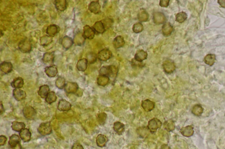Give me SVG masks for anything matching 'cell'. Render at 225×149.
I'll list each match as a JSON object with an SVG mask.
<instances>
[{"label":"cell","mask_w":225,"mask_h":149,"mask_svg":"<svg viewBox=\"0 0 225 149\" xmlns=\"http://www.w3.org/2000/svg\"><path fill=\"white\" fill-rule=\"evenodd\" d=\"M118 73V69L114 65L104 66L99 70V75L108 76L112 78H116Z\"/></svg>","instance_id":"6da1fadb"},{"label":"cell","mask_w":225,"mask_h":149,"mask_svg":"<svg viewBox=\"0 0 225 149\" xmlns=\"http://www.w3.org/2000/svg\"><path fill=\"white\" fill-rule=\"evenodd\" d=\"M18 48L22 53L26 54L32 50V45L31 41L27 38L24 39L18 44Z\"/></svg>","instance_id":"7a4b0ae2"},{"label":"cell","mask_w":225,"mask_h":149,"mask_svg":"<svg viewBox=\"0 0 225 149\" xmlns=\"http://www.w3.org/2000/svg\"><path fill=\"white\" fill-rule=\"evenodd\" d=\"M37 130L39 133L42 136H45L51 134L53 129L50 122H47L41 123L39 126Z\"/></svg>","instance_id":"3957f363"},{"label":"cell","mask_w":225,"mask_h":149,"mask_svg":"<svg viewBox=\"0 0 225 149\" xmlns=\"http://www.w3.org/2000/svg\"><path fill=\"white\" fill-rule=\"evenodd\" d=\"M23 113L24 117L29 120H34L37 116L36 110L31 106H26L24 107Z\"/></svg>","instance_id":"277c9868"},{"label":"cell","mask_w":225,"mask_h":149,"mask_svg":"<svg viewBox=\"0 0 225 149\" xmlns=\"http://www.w3.org/2000/svg\"><path fill=\"white\" fill-rule=\"evenodd\" d=\"M162 125V123L159 119L154 118L149 120L147 127L151 133H154L157 132V129L161 127Z\"/></svg>","instance_id":"5b68a950"},{"label":"cell","mask_w":225,"mask_h":149,"mask_svg":"<svg viewBox=\"0 0 225 149\" xmlns=\"http://www.w3.org/2000/svg\"><path fill=\"white\" fill-rule=\"evenodd\" d=\"M162 66L164 71L168 74L172 73L176 68L174 62L170 59H167L165 60L163 63Z\"/></svg>","instance_id":"8992f818"},{"label":"cell","mask_w":225,"mask_h":149,"mask_svg":"<svg viewBox=\"0 0 225 149\" xmlns=\"http://www.w3.org/2000/svg\"><path fill=\"white\" fill-rule=\"evenodd\" d=\"M64 89L66 93H76L79 89L78 85L76 82H67L66 83Z\"/></svg>","instance_id":"52a82bcc"},{"label":"cell","mask_w":225,"mask_h":149,"mask_svg":"<svg viewBox=\"0 0 225 149\" xmlns=\"http://www.w3.org/2000/svg\"><path fill=\"white\" fill-rule=\"evenodd\" d=\"M112 56V54L110 50L107 48L102 49L98 54V59L102 61H106L110 59Z\"/></svg>","instance_id":"ba28073f"},{"label":"cell","mask_w":225,"mask_h":149,"mask_svg":"<svg viewBox=\"0 0 225 149\" xmlns=\"http://www.w3.org/2000/svg\"><path fill=\"white\" fill-rule=\"evenodd\" d=\"M166 21V16L161 12H155L153 14V21L156 25L165 24Z\"/></svg>","instance_id":"9c48e42d"},{"label":"cell","mask_w":225,"mask_h":149,"mask_svg":"<svg viewBox=\"0 0 225 149\" xmlns=\"http://www.w3.org/2000/svg\"><path fill=\"white\" fill-rule=\"evenodd\" d=\"M85 39L86 38L82 32H78L75 34L73 41L76 46H82L85 44Z\"/></svg>","instance_id":"30bf717a"},{"label":"cell","mask_w":225,"mask_h":149,"mask_svg":"<svg viewBox=\"0 0 225 149\" xmlns=\"http://www.w3.org/2000/svg\"><path fill=\"white\" fill-rule=\"evenodd\" d=\"M71 104L65 99H61L58 104V109L60 111H68L71 109Z\"/></svg>","instance_id":"8fae6325"},{"label":"cell","mask_w":225,"mask_h":149,"mask_svg":"<svg viewBox=\"0 0 225 149\" xmlns=\"http://www.w3.org/2000/svg\"><path fill=\"white\" fill-rule=\"evenodd\" d=\"M60 28L58 25L52 24L48 26L46 30V33L48 36L53 37L59 33Z\"/></svg>","instance_id":"7c38bea8"},{"label":"cell","mask_w":225,"mask_h":149,"mask_svg":"<svg viewBox=\"0 0 225 149\" xmlns=\"http://www.w3.org/2000/svg\"><path fill=\"white\" fill-rule=\"evenodd\" d=\"M96 32L89 25H86L83 28V34L85 38L88 39H93L95 37Z\"/></svg>","instance_id":"4fadbf2b"},{"label":"cell","mask_w":225,"mask_h":149,"mask_svg":"<svg viewBox=\"0 0 225 149\" xmlns=\"http://www.w3.org/2000/svg\"><path fill=\"white\" fill-rule=\"evenodd\" d=\"M13 94L14 99L17 101L24 100L26 96V92L20 89H14Z\"/></svg>","instance_id":"5bb4252c"},{"label":"cell","mask_w":225,"mask_h":149,"mask_svg":"<svg viewBox=\"0 0 225 149\" xmlns=\"http://www.w3.org/2000/svg\"><path fill=\"white\" fill-rule=\"evenodd\" d=\"M74 44L73 39L69 36H64L61 40V45L63 48L65 50H68Z\"/></svg>","instance_id":"9a60e30c"},{"label":"cell","mask_w":225,"mask_h":149,"mask_svg":"<svg viewBox=\"0 0 225 149\" xmlns=\"http://www.w3.org/2000/svg\"><path fill=\"white\" fill-rule=\"evenodd\" d=\"M13 69V65L10 62L4 61L0 64V69L4 74L10 73Z\"/></svg>","instance_id":"2e32d148"},{"label":"cell","mask_w":225,"mask_h":149,"mask_svg":"<svg viewBox=\"0 0 225 149\" xmlns=\"http://www.w3.org/2000/svg\"><path fill=\"white\" fill-rule=\"evenodd\" d=\"M141 106L145 111L149 112L155 108V103L149 99H146L142 101Z\"/></svg>","instance_id":"e0dca14e"},{"label":"cell","mask_w":225,"mask_h":149,"mask_svg":"<svg viewBox=\"0 0 225 149\" xmlns=\"http://www.w3.org/2000/svg\"><path fill=\"white\" fill-rule=\"evenodd\" d=\"M20 136L23 142L26 143L31 141V133L29 129L25 128L19 133Z\"/></svg>","instance_id":"ac0fdd59"},{"label":"cell","mask_w":225,"mask_h":149,"mask_svg":"<svg viewBox=\"0 0 225 149\" xmlns=\"http://www.w3.org/2000/svg\"><path fill=\"white\" fill-rule=\"evenodd\" d=\"M45 72L46 74L49 78H54L58 73L57 67L55 66L51 65L45 67Z\"/></svg>","instance_id":"d6986e66"},{"label":"cell","mask_w":225,"mask_h":149,"mask_svg":"<svg viewBox=\"0 0 225 149\" xmlns=\"http://www.w3.org/2000/svg\"><path fill=\"white\" fill-rule=\"evenodd\" d=\"M100 4L98 1L92 2L88 5V10L94 14H98L100 13Z\"/></svg>","instance_id":"ffe728a7"},{"label":"cell","mask_w":225,"mask_h":149,"mask_svg":"<svg viewBox=\"0 0 225 149\" xmlns=\"http://www.w3.org/2000/svg\"><path fill=\"white\" fill-rule=\"evenodd\" d=\"M180 133L183 136L189 137L192 136L194 133V130L193 127L192 126H188L183 127L180 129Z\"/></svg>","instance_id":"44dd1931"},{"label":"cell","mask_w":225,"mask_h":149,"mask_svg":"<svg viewBox=\"0 0 225 149\" xmlns=\"http://www.w3.org/2000/svg\"><path fill=\"white\" fill-rule=\"evenodd\" d=\"M55 54L54 52H47L43 55L42 61L45 64H51L54 61Z\"/></svg>","instance_id":"7402d4cb"},{"label":"cell","mask_w":225,"mask_h":149,"mask_svg":"<svg viewBox=\"0 0 225 149\" xmlns=\"http://www.w3.org/2000/svg\"><path fill=\"white\" fill-rule=\"evenodd\" d=\"M147 57L148 54L147 52L145 51L143 49H140L136 52L134 59H136V61L143 62V60L147 59Z\"/></svg>","instance_id":"603a6c76"},{"label":"cell","mask_w":225,"mask_h":149,"mask_svg":"<svg viewBox=\"0 0 225 149\" xmlns=\"http://www.w3.org/2000/svg\"><path fill=\"white\" fill-rule=\"evenodd\" d=\"M173 31V27L169 23H166L163 25L162 31L164 36H170Z\"/></svg>","instance_id":"cb8c5ba5"},{"label":"cell","mask_w":225,"mask_h":149,"mask_svg":"<svg viewBox=\"0 0 225 149\" xmlns=\"http://www.w3.org/2000/svg\"><path fill=\"white\" fill-rule=\"evenodd\" d=\"M54 4L56 9L60 12L65 11L67 8V3L66 0H56Z\"/></svg>","instance_id":"d4e9b609"},{"label":"cell","mask_w":225,"mask_h":149,"mask_svg":"<svg viewBox=\"0 0 225 149\" xmlns=\"http://www.w3.org/2000/svg\"><path fill=\"white\" fill-rule=\"evenodd\" d=\"M50 88L49 86L47 85H43L40 87L38 90V95L41 98L45 99L47 95L49 93Z\"/></svg>","instance_id":"484cf974"},{"label":"cell","mask_w":225,"mask_h":149,"mask_svg":"<svg viewBox=\"0 0 225 149\" xmlns=\"http://www.w3.org/2000/svg\"><path fill=\"white\" fill-rule=\"evenodd\" d=\"M108 139L106 136L103 134H99L96 139V144L98 147H104L106 146Z\"/></svg>","instance_id":"4316f807"},{"label":"cell","mask_w":225,"mask_h":149,"mask_svg":"<svg viewBox=\"0 0 225 149\" xmlns=\"http://www.w3.org/2000/svg\"><path fill=\"white\" fill-rule=\"evenodd\" d=\"M93 28L95 32L98 34L104 33L106 30L101 21L96 22L93 26Z\"/></svg>","instance_id":"83f0119b"},{"label":"cell","mask_w":225,"mask_h":149,"mask_svg":"<svg viewBox=\"0 0 225 149\" xmlns=\"http://www.w3.org/2000/svg\"><path fill=\"white\" fill-rule=\"evenodd\" d=\"M88 62L86 58H83L80 59L76 64V68L80 71L84 72L86 70L87 67Z\"/></svg>","instance_id":"f1b7e54d"},{"label":"cell","mask_w":225,"mask_h":149,"mask_svg":"<svg viewBox=\"0 0 225 149\" xmlns=\"http://www.w3.org/2000/svg\"><path fill=\"white\" fill-rule=\"evenodd\" d=\"M114 47L116 49H119L123 47L125 45V41L123 37L118 36L115 37L113 42Z\"/></svg>","instance_id":"f546056e"},{"label":"cell","mask_w":225,"mask_h":149,"mask_svg":"<svg viewBox=\"0 0 225 149\" xmlns=\"http://www.w3.org/2000/svg\"><path fill=\"white\" fill-rule=\"evenodd\" d=\"M25 125L24 122H19L17 121H14L12 122L11 128L12 130L15 132H20L22 130L25 129Z\"/></svg>","instance_id":"4dcf8cb0"},{"label":"cell","mask_w":225,"mask_h":149,"mask_svg":"<svg viewBox=\"0 0 225 149\" xmlns=\"http://www.w3.org/2000/svg\"><path fill=\"white\" fill-rule=\"evenodd\" d=\"M11 86L15 89H20L24 85V80L21 77L15 78L11 84Z\"/></svg>","instance_id":"1f68e13d"},{"label":"cell","mask_w":225,"mask_h":149,"mask_svg":"<svg viewBox=\"0 0 225 149\" xmlns=\"http://www.w3.org/2000/svg\"><path fill=\"white\" fill-rule=\"evenodd\" d=\"M113 128L115 132L119 135L122 134L125 130V125L120 122H115Z\"/></svg>","instance_id":"d6a6232c"},{"label":"cell","mask_w":225,"mask_h":149,"mask_svg":"<svg viewBox=\"0 0 225 149\" xmlns=\"http://www.w3.org/2000/svg\"><path fill=\"white\" fill-rule=\"evenodd\" d=\"M137 132L139 136L146 138L148 136L150 132L147 126L139 127L137 129Z\"/></svg>","instance_id":"836d02e7"},{"label":"cell","mask_w":225,"mask_h":149,"mask_svg":"<svg viewBox=\"0 0 225 149\" xmlns=\"http://www.w3.org/2000/svg\"><path fill=\"white\" fill-rule=\"evenodd\" d=\"M138 20L141 22L148 21L149 18V15L145 9H141L138 14Z\"/></svg>","instance_id":"e575fe53"},{"label":"cell","mask_w":225,"mask_h":149,"mask_svg":"<svg viewBox=\"0 0 225 149\" xmlns=\"http://www.w3.org/2000/svg\"><path fill=\"white\" fill-rule=\"evenodd\" d=\"M110 81V78L108 76L99 75L97 78V84L99 86H104L108 85Z\"/></svg>","instance_id":"d590c367"},{"label":"cell","mask_w":225,"mask_h":149,"mask_svg":"<svg viewBox=\"0 0 225 149\" xmlns=\"http://www.w3.org/2000/svg\"><path fill=\"white\" fill-rule=\"evenodd\" d=\"M53 42V37L48 35H45L41 37L40 39V42L41 45L43 46H48Z\"/></svg>","instance_id":"8d00e7d4"},{"label":"cell","mask_w":225,"mask_h":149,"mask_svg":"<svg viewBox=\"0 0 225 149\" xmlns=\"http://www.w3.org/2000/svg\"><path fill=\"white\" fill-rule=\"evenodd\" d=\"M20 143V138L19 136L17 135L13 134L10 137L8 144L12 148L15 147Z\"/></svg>","instance_id":"74e56055"},{"label":"cell","mask_w":225,"mask_h":149,"mask_svg":"<svg viewBox=\"0 0 225 149\" xmlns=\"http://www.w3.org/2000/svg\"><path fill=\"white\" fill-rule=\"evenodd\" d=\"M216 60V55L214 54H208L204 58V61L206 64L212 66Z\"/></svg>","instance_id":"f35d334b"},{"label":"cell","mask_w":225,"mask_h":149,"mask_svg":"<svg viewBox=\"0 0 225 149\" xmlns=\"http://www.w3.org/2000/svg\"><path fill=\"white\" fill-rule=\"evenodd\" d=\"M164 128L168 132H172L175 130L176 126L173 120H167L164 124Z\"/></svg>","instance_id":"ab89813d"},{"label":"cell","mask_w":225,"mask_h":149,"mask_svg":"<svg viewBox=\"0 0 225 149\" xmlns=\"http://www.w3.org/2000/svg\"><path fill=\"white\" fill-rule=\"evenodd\" d=\"M57 98L55 93L54 91H51L45 98V101L48 104H51L56 101Z\"/></svg>","instance_id":"60d3db41"},{"label":"cell","mask_w":225,"mask_h":149,"mask_svg":"<svg viewBox=\"0 0 225 149\" xmlns=\"http://www.w3.org/2000/svg\"><path fill=\"white\" fill-rule=\"evenodd\" d=\"M98 56L93 52H90L86 55V58L88 64H93L97 61Z\"/></svg>","instance_id":"b9f144b4"},{"label":"cell","mask_w":225,"mask_h":149,"mask_svg":"<svg viewBox=\"0 0 225 149\" xmlns=\"http://www.w3.org/2000/svg\"><path fill=\"white\" fill-rule=\"evenodd\" d=\"M204 109L200 105H196L192 109V113L194 115L197 116H200L203 112Z\"/></svg>","instance_id":"7bdbcfd3"},{"label":"cell","mask_w":225,"mask_h":149,"mask_svg":"<svg viewBox=\"0 0 225 149\" xmlns=\"http://www.w3.org/2000/svg\"><path fill=\"white\" fill-rule=\"evenodd\" d=\"M55 84V86L58 88L62 90L64 88L65 85L66 84V80L64 77L60 76L56 79Z\"/></svg>","instance_id":"ee69618b"},{"label":"cell","mask_w":225,"mask_h":149,"mask_svg":"<svg viewBox=\"0 0 225 149\" xmlns=\"http://www.w3.org/2000/svg\"><path fill=\"white\" fill-rule=\"evenodd\" d=\"M187 15L185 12H182L176 15V21L179 23H183L187 19Z\"/></svg>","instance_id":"f6af8a7d"},{"label":"cell","mask_w":225,"mask_h":149,"mask_svg":"<svg viewBox=\"0 0 225 149\" xmlns=\"http://www.w3.org/2000/svg\"><path fill=\"white\" fill-rule=\"evenodd\" d=\"M107 114L105 112H101L97 115V120L99 124L103 125L105 124L107 119Z\"/></svg>","instance_id":"bcb514c9"},{"label":"cell","mask_w":225,"mask_h":149,"mask_svg":"<svg viewBox=\"0 0 225 149\" xmlns=\"http://www.w3.org/2000/svg\"><path fill=\"white\" fill-rule=\"evenodd\" d=\"M143 24L140 23H135L132 27V30L134 33H138L143 31Z\"/></svg>","instance_id":"7dc6e473"},{"label":"cell","mask_w":225,"mask_h":149,"mask_svg":"<svg viewBox=\"0 0 225 149\" xmlns=\"http://www.w3.org/2000/svg\"><path fill=\"white\" fill-rule=\"evenodd\" d=\"M102 23L104 24V27H105V28L107 29V28H110L111 27L112 25L113 24V21L110 18H106L105 19H103V20L101 21Z\"/></svg>","instance_id":"c3c4849f"},{"label":"cell","mask_w":225,"mask_h":149,"mask_svg":"<svg viewBox=\"0 0 225 149\" xmlns=\"http://www.w3.org/2000/svg\"><path fill=\"white\" fill-rule=\"evenodd\" d=\"M132 65L133 66H134V67H143L145 66V64L143 62H140L136 61V59L134 58L133 59H132Z\"/></svg>","instance_id":"681fc988"},{"label":"cell","mask_w":225,"mask_h":149,"mask_svg":"<svg viewBox=\"0 0 225 149\" xmlns=\"http://www.w3.org/2000/svg\"><path fill=\"white\" fill-rule=\"evenodd\" d=\"M169 0H160L159 4L160 7L163 8L168 7L169 4Z\"/></svg>","instance_id":"f907efd6"},{"label":"cell","mask_w":225,"mask_h":149,"mask_svg":"<svg viewBox=\"0 0 225 149\" xmlns=\"http://www.w3.org/2000/svg\"><path fill=\"white\" fill-rule=\"evenodd\" d=\"M7 140V138L6 136L3 135L1 136H0V146H4L6 143Z\"/></svg>","instance_id":"816d5d0a"},{"label":"cell","mask_w":225,"mask_h":149,"mask_svg":"<svg viewBox=\"0 0 225 149\" xmlns=\"http://www.w3.org/2000/svg\"><path fill=\"white\" fill-rule=\"evenodd\" d=\"M71 149H84L82 146L79 143H75L73 144Z\"/></svg>","instance_id":"f5cc1de1"},{"label":"cell","mask_w":225,"mask_h":149,"mask_svg":"<svg viewBox=\"0 0 225 149\" xmlns=\"http://www.w3.org/2000/svg\"><path fill=\"white\" fill-rule=\"evenodd\" d=\"M218 3L222 7L225 8V0H218Z\"/></svg>","instance_id":"db71d44e"},{"label":"cell","mask_w":225,"mask_h":149,"mask_svg":"<svg viewBox=\"0 0 225 149\" xmlns=\"http://www.w3.org/2000/svg\"><path fill=\"white\" fill-rule=\"evenodd\" d=\"M160 149H171V148L169 147V146L167 144H164L162 146H161V147H160Z\"/></svg>","instance_id":"11a10c76"},{"label":"cell","mask_w":225,"mask_h":149,"mask_svg":"<svg viewBox=\"0 0 225 149\" xmlns=\"http://www.w3.org/2000/svg\"><path fill=\"white\" fill-rule=\"evenodd\" d=\"M12 149H22V146L20 143H18L15 147L13 148Z\"/></svg>","instance_id":"9f6ffc18"},{"label":"cell","mask_w":225,"mask_h":149,"mask_svg":"<svg viewBox=\"0 0 225 149\" xmlns=\"http://www.w3.org/2000/svg\"><path fill=\"white\" fill-rule=\"evenodd\" d=\"M4 106H3V104H2V102L1 103V115H2V114L4 113Z\"/></svg>","instance_id":"6f0895ef"}]
</instances>
